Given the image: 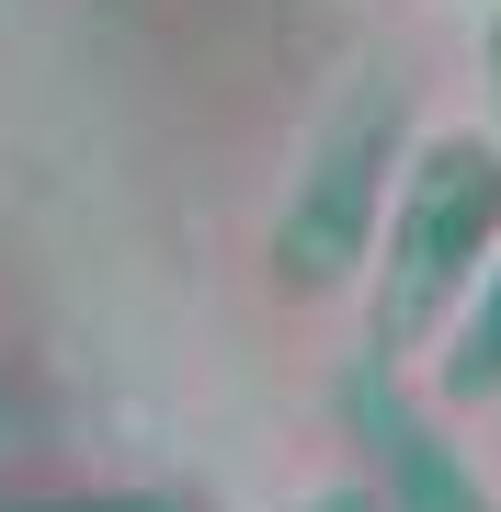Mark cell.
<instances>
[{"instance_id":"cell-1","label":"cell","mask_w":501,"mask_h":512,"mask_svg":"<svg viewBox=\"0 0 501 512\" xmlns=\"http://www.w3.org/2000/svg\"><path fill=\"white\" fill-rule=\"evenodd\" d=\"M490 251H501V148L479 126L410 137L376 262H365V353H388V365L445 353V330L479 296Z\"/></svg>"},{"instance_id":"cell-2","label":"cell","mask_w":501,"mask_h":512,"mask_svg":"<svg viewBox=\"0 0 501 512\" xmlns=\"http://www.w3.org/2000/svg\"><path fill=\"white\" fill-rule=\"evenodd\" d=\"M399 160H410V92L388 69H353L331 92V114L308 126L297 183H285V205H274V285L285 296L365 285L376 228H388V194H399Z\"/></svg>"},{"instance_id":"cell-3","label":"cell","mask_w":501,"mask_h":512,"mask_svg":"<svg viewBox=\"0 0 501 512\" xmlns=\"http://www.w3.org/2000/svg\"><path fill=\"white\" fill-rule=\"evenodd\" d=\"M331 421L353 444V490L376 512H501V490L479 478V456L456 444L445 399H422V376L388 365V353L353 342L331 365Z\"/></svg>"},{"instance_id":"cell-4","label":"cell","mask_w":501,"mask_h":512,"mask_svg":"<svg viewBox=\"0 0 501 512\" xmlns=\"http://www.w3.org/2000/svg\"><path fill=\"white\" fill-rule=\"evenodd\" d=\"M433 399H445V410H501V251H490L479 296L456 308L445 353H433Z\"/></svg>"},{"instance_id":"cell-5","label":"cell","mask_w":501,"mask_h":512,"mask_svg":"<svg viewBox=\"0 0 501 512\" xmlns=\"http://www.w3.org/2000/svg\"><path fill=\"white\" fill-rule=\"evenodd\" d=\"M12 512H194V490H69V501H12Z\"/></svg>"},{"instance_id":"cell-6","label":"cell","mask_w":501,"mask_h":512,"mask_svg":"<svg viewBox=\"0 0 501 512\" xmlns=\"http://www.w3.org/2000/svg\"><path fill=\"white\" fill-rule=\"evenodd\" d=\"M479 103H490V126H479V137L501 148V12L479 23Z\"/></svg>"},{"instance_id":"cell-7","label":"cell","mask_w":501,"mask_h":512,"mask_svg":"<svg viewBox=\"0 0 501 512\" xmlns=\"http://www.w3.org/2000/svg\"><path fill=\"white\" fill-rule=\"evenodd\" d=\"M297 512H376V501H365V490L342 478V490H319V501H297Z\"/></svg>"},{"instance_id":"cell-8","label":"cell","mask_w":501,"mask_h":512,"mask_svg":"<svg viewBox=\"0 0 501 512\" xmlns=\"http://www.w3.org/2000/svg\"><path fill=\"white\" fill-rule=\"evenodd\" d=\"M23 444V410H12V376H0V456Z\"/></svg>"},{"instance_id":"cell-9","label":"cell","mask_w":501,"mask_h":512,"mask_svg":"<svg viewBox=\"0 0 501 512\" xmlns=\"http://www.w3.org/2000/svg\"><path fill=\"white\" fill-rule=\"evenodd\" d=\"M479 12H501V0H479Z\"/></svg>"}]
</instances>
